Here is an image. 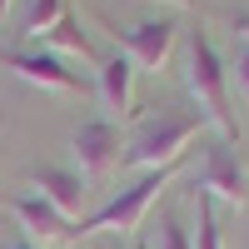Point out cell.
I'll use <instances>...</instances> for the list:
<instances>
[{"label":"cell","mask_w":249,"mask_h":249,"mask_svg":"<svg viewBox=\"0 0 249 249\" xmlns=\"http://www.w3.org/2000/svg\"><path fill=\"white\" fill-rule=\"evenodd\" d=\"M0 65L15 70L25 85H40V90H50V95H75L80 90V75L65 70V60L50 55V50H5Z\"/></svg>","instance_id":"cell-6"},{"label":"cell","mask_w":249,"mask_h":249,"mask_svg":"<svg viewBox=\"0 0 249 249\" xmlns=\"http://www.w3.org/2000/svg\"><path fill=\"white\" fill-rule=\"evenodd\" d=\"M170 179H175V170H150V175H140L130 190L110 195L90 219H80V234H105V230H115V234H135L140 224H144V214H150V204L160 199V190H164Z\"/></svg>","instance_id":"cell-3"},{"label":"cell","mask_w":249,"mask_h":249,"mask_svg":"<svg viewBox=\"0 0 249 249\" xmlns=\"http://www.w3.org/2000/svg\"><path fill=\"white\" fill-rule=\"evenodd\" d=\"M234 35H239V45L249 50V15H234Z\"/></svg>","instance_id":"cell-16"},{"label":"cell","mask_w":249,"mask_h":249,"mask_svg":"<svg viewBox=\"0 0 249 249\" xmlns=\"http://www.w3.org/2000/svg\"><path fill=\"white\" fill-rule=\"evenodd\" d=\"M195 249H224V234H219V214L210 199H199V214H195Z\"/></svg>","instance_id":"cell-13"},{"label":"cell","mask_w":249,"mask_h":249,"mask_svg":"<svg viewBox=\"0 0 249 249\" xmlns=\"http://www.w3.org/2000/svg\"><path fill=\"white\" fill-rule=\"evenodd\" d=\"M70 144H75V160H80V179H105L124 160V135H120L115 120H85Z\"/></svg>","instance_id":"cell-5"},{"label":"cell","mask_w":249,"mask_h":249,"mask_svg":"<svg viewBox=\"0 0 249 249\" xmlns=\"http://www.w3.org/2000/svg\"><path fill=\"white\" fill-rule=\"evenodd\" d=\"M175 40H179V25L160 15V20H140L135 30H124L120 45H124V55L135 60V70H160L164 60H170Z\"/></svg>","instance_id":"cell-8"},{"label":"cell","mask_w":249,"mask_h":249,"mask_svg":"<svg viewBox=\"0 0 249 249\" xmlns=\"http://www.w3.org/2000/svg\"><path fill=\"white\" fill-rule=\"evenodd\" d=\"M184 85H190L199 115L224 135V144H234V140H239V115H234V105H230V70H224V60H219V50H214V40L204 35V30H190Z\"/></svg>","instance_id":"cell-1"},{"label":"cell","mask_w":249,"mask_h":249,"mask_svg":"<svg viewBox=\"0 0 249 249\" xmlns=\"http://www.w3.org/2000/svg\"><path fill=\"white\" fill-rule=\"evenodd\" d=\"M65 10H70L65 0H30V5H25V15H20V35L40 40V35H45L55 20H60V15H65Z\"/></svg>","instance_id":"cell-12"},{"label":"cell","mask_w":249,"mask_h":249,"mask_svg":"<svg viewBox=\"0 0 249 249\" xmlns=\"http://www.w3.org/2000/svg\"><path fill=\"white\" fill-rule=\"evenodd\" d=\"M195 190H199V199H210V204H230V210H244V204H249V195H244V164H239V155H234V144L219 140L214 150L204 155Z\"/></svg>","instance_id":"cell-4"},{"label":"cell","mask_w":249,"mask_h":249,"mask_svg":"<svg viewBox=\"0 0 249 249\" xmlns=\"http://www.w3.org/2000/svg\"><path fill=\"white\" fill-rule=\"evenodd\" d=\"M155 249H195V239H190V230H184L175 214H164L160 219V234H155Z\"/></svg>","instance_id":"cell-14"},{"label":"cell","mask_w":249,"mask_h":249,"mask_svg":"<svg viewBox=\"0 0 249 249\" xmlns=\"http://www.w3.org/2000/svg\"><path fill=\"white\" fill-rule=\"evenodd\" d=\"M0 249H35L30 239H15V244H0Z\"/></svg>","instance_id":"cell-17"},{"label":"cell","mask_w":249,"mask_h":249,"mask_svg":"<svg viewBox=\"0 0 249 249\" xmlns=\"http://www.w3.org/2000/svg\"><path fill=\"white\" fill-rule=\"evenodd\" d=\"M10 5H15V0H0V20H5V15H10Z\"/></svg>","instance_id":"cell-18"},{"label":"cell","mask_w":249,"mask_h":249,"mask_svg":"<svg viewBox=\"0 0 249 249\" xmlns=\"http://www.w3.org/2000/svg\"><path fill=\"white\" fill-rule=\"evenodd\" d=\"M130 249H150V244H144V239H135V244H130Z\"/></svg>","instance_id":"cell-20"},{"label":"cell","mask_w":249,"mask_h":249,"mask_svg":"<svg viewBox=\"0 0 249 249\" xmlns=\"http://www.w3.org/2000/svg\"><path fill=\"white\" fill-rule=\"evenodd\" d=\"M40 45H50V55H55V50H65V55H80V60H95V45H90V35H85V25H80V15H75V10L60 15L55 25L40 35Z\"/></svg>","instance_id":"cell-11"},{"label":"cell","mask_w":249,"mask_h":249,"mask_svg":"<svg viewBox=\"0 0 249 249\" xmlns=\"http://www.w3.org/2000/svg\"><path fill=\"white\" fill-rule=\"evenodd\" d=\"M130 85H135V60L124 55V50L110 55V60H100V100H105V110L120 115V120L135 115V95H130Z\"/></svg>","instance_id":"cell-10"},{"label":"cell","mask_w":249,"mask_h":249,"mask_svg":"<svg viewBox=\"0 0 249 249\" xmlns=\"http://www.w3.org/2000/svg\"><path fill=\"white\" fill-rule=\"evenodd\" d=\"M10 214L20 219V230L35 234L40 244H65V239H80V224L70 214H60L55 204H45L40 195H15L10 199Z\"/></svg>","instance_id":"cell-7"},{"label":"cell","mask_w":249,"mask_h":249,"mask_svg":"<svg viewBox=\"0 0 249 249\" xmlns=\"http://www.w3.org/2000/svg\"><path fill=\"white\" fill-rule=\"evenodd\" d=\"M230 75H234V80H239V90H244V95H249V50H244V45H239V50H234V70H230Z\"/></svg>","instance_id":"cell-15"},{"label":"cell","mask_w":249,"mask_h":249,"mask_svg":"<svg viewBox=\"0 0 249 249\" xmlns=\"http://www.w3.org/2000/svg\"><path fill=\"white\" fill-rule=\"evenodd\" d=\"M170 5H179V10H190V5H195V0H170Z\"/></svg>","instance_id":"cell-19"},{"label":"cell","mask_w":249,"mask_h":249,"mask_svg":"<svg viewBox=\"0 0 249 249\" xmlns=\"http://www.w3.org/2000/svg\"><path fill=\"white\" fill-rule=\"evenodd\" d=\"M30 184H35V195L45 199V204H55L60 214H70L75 224H80V210H85V179H80L75 170H60V164H35L30 170Z\"/></svg>","instance_id":"cell-9"},{"label":"cell","mask_w":249,"mask_h":249,"mask_svg":"<svg viewBox=\"0 0 249 249\" xmlns=\"http://www.w3.org/2000/svg\"><path fill=\"white\" fill-rule=\"evenodd\" d=\"M204 120L199 110H160L150 120H140L135 124V135L124 140V164H135V170H175L179 155L190 150V140L204 130Z\"/></svg>","instance_id":"cell-2"}]
</instances>
